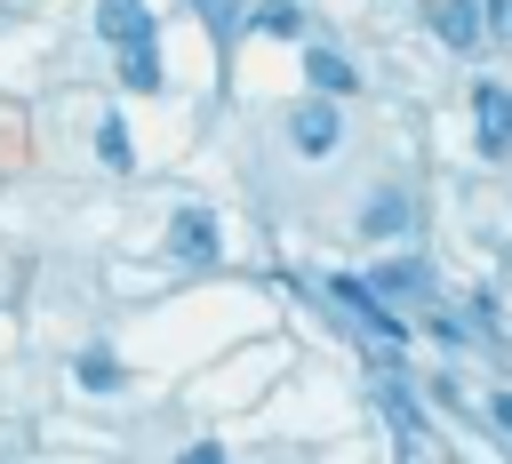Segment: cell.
<instances>
[{
  "label": "cell",
  "instance_id": "obj_1",
  "mask_svg": "<svg viewBox=\"0 0 512 464\" xmlns=\"http://www.w3.org/2000/svg\"><path fill=\"white\" fill-rule=\"evenodd\" d=\"M472 136H480V152H488V160H504V152H512V88H496V80H480V88H472Z\"/></svg>",
  "mask_w": 512,
  "mask_h": 464
},
{
  "label": "cell",
  "instance_id": "obj_2",
  "mask_svg": "<svg viewBox=\"0 0 512 464\" xmlns=\"http://www.w3.org/2000/svg\"><path fill=\"white\" fill-rule=\"evenodd\" d=\"M96 32H104L112 48H152V8H144V0H104V8H96Z\"/></svg>",
  "mask_w": 512,
  "mask_h": 464
},
{
  "label": "cell",
  "instance_id": "obj_3",
  "mask_svg": "<svg viewBox=\"0 0 512 464\" xmlns=\"http://www.w3.org/2000/svg\"><path fill=\"white\" fill-rule=\"evenodd\" d=\"M288 128H296V144H304V152H312V160H320V152H328V144H336V104H328V96H304V104H296V120H288Z\"/></svg>",
  "mask_w": 512,
  "mask_h": 464
},
{
  "label": "cell",
  "instance_id": "obj_4",
  "mask_svg": "<svg viewBox=\"0 0 512 464\" xmlns=\"http://www.w3.org/2000/svg\"><path fill=\"white\" fill-rule=\"evenodd\" d=\"M168 248H176L184 264H200V256H216V224H208V208H184V216L168 224Z\"/></svg>",
  "mask_w": 512,
  "mask_h": 464
},
{
  "label": "cell",
  "instance_id": "obj_5",
  "mask_svg": "<svg viewBox=\"0 0 512 464\" xmlns=\"http://www.w3.org/2000/svg\"><path fill=\"white\" fill-rule=\"evenodd\" d=\"M432 24H440V40H448V48H480V8H472V0H440V8H432Z\"/></svg>",
  "mask_w": 512,
  "mask_h": 464
},
{
  "label": "cell",
  "instance_id": "obj_6",
  "mask_svg": "<svg viewBox=\"0 0 512 464\" xmlns=\"http://www.w3.org/2000/svg\"><path fill=\"white\" fill-rule=\"evenodd\" d=\"M304 72H312V88H320V96H352V88H360V72H352L336 48H312V56H304Z\"/></svg>",
  "mask_w": 512,
  "mask_h": 464
},
{
  "label": "cell",
  "instance_id": "obj_7",
  "mask_svg": "<svg viewBox=\"0 0 512 464\" xmlns=\"http://www.w3.org/2000/svg\"><path fill=\"white\" fill-rule=\"evenodd\" d=\"M328 296H336V304H352V312H360L368 328H384V336H400V320H392V312H384V304H376V296H368V288H360L352 272H344V280H328Z\"/></svg>",
  "mask_w": 512,
  "mask_h": 464
},
{
  "label": "cell",
  "instance_id": "obj_8",
  "mask_svg": "<svg viewBox=\"0 0 512 464\" xmlns=\"http://www.w3.org/2000/svg\"><path fill=\"white\" fill-rule=\"evenodd\" d=\"M72 376H80L88 392H120V384H128V368H120L112 352H80V360H72Z\"/></svg>",
  "mask_w": 512,
  "mask_h": 464
},
{
  "label": "cell",
  "instance_id": "obj_9",
  "mask_svg": "<svg viewBox=\"0 0 512 464\" xmlns=\"http://www.w3.org/2000/svg\"><path fill=\"white\" fill-rule=\"evenodd\" d=\"M256 32H272V40H296V32H304V8H296V0H264V8H256Z\"/></svg>",
  "mask_w": 512,
  "mask_h": 464
},
{
  "label": "cell",
  "instance_id": "obj_10",
  "mask_svg": "<svg viewBox=\"0 0 512 464\" xmlns=\"http://www.w3.org/2000/svg\"><path fill=\"white\" fill-rule=\"evenodd\" d=\"M376 288H384V296H424V264H408V256H392V264L376 272Z\"/></svg>",
  "mask_w": 512,
  "mask_h": 464
},
{
  "label": "cell",
  "instance_id": "obj_11",
  "mask_svg": "<svg viewBox=\"0 0 512 464\" xmlns=\"http://www.w3.org/2000/svg\"><path fill=\"white\" fill-rule=\"evenodd\" d=\"M120 80L128 88H160V56L152 48H120Z\"/></svg>",
  "mask_w": 512,
  "mask_h": 464
},
{
  "label": "cell",
  "instance_id": "obj_12",
  "mask_svg": "<svg viewBox=\"0 0 512 464\" xmlns=\"http://www.w3.org/2000/svg\"><path fill=\"white\" fill-rule=\"evenodd\" d=\"M96 144H104V160H112V168H128V128H120V120H104V128H96Z\"/></svg>",
  "mask_w": 512,
  "mask_h": 464
},
{
  "label": "cell",
  "instance_id": "obj_13",
  "mask_svg": "<svg viewBox=\"0 0 512 464\" xmlns=\"http://www.w3.org/2000/svg\"><path fill=\"white\" fill-rule=\"evenodd\" d=\"M400 216H408L400 200H376V208H368V232H400Z\"/></svg>",
  "mask_w": 512,
  "mask_h": 464
},
{
  "label": "cell",
  "instance_id": "obj_14",
  "mask_svg": "<svg viewBox=\"0 0 512 464\" xmlns=\"http://www.w3.org/2000/svg\"><path fill=\"white\" fill-rule=\"evenodd\" d=\"M488 32H496V40L512 48V0H488Z\"/></svg>",
  "mask_w": 512,
  "mask_h": 464
},
{
  "label": "cell",
  "instance_id": "obj_15",
  "mask_svg": "<svg viewBox=\"0 0 512 464\" xmlns=\"http://www.w3.org/2000/svg\"><path fill=\"white\" fill-rule=\"evenodd\" d=\"M176 464H224V448H216V440H200V448H184Z\"/></svg>",
  "mask_w": 512,
  "mask_h": 464
},
{
  "label": "cell",
  "instance_id": "obj_16",
  "mask_svg": "<svg viewBox=\"0 0 512 464\" xmlns=\"http://www.w3.org/2000/svg\"><path fill=\"white\" fill-rule=\"evenodd\" d=\"M488 416H496V424L512 432V392H496V400H488Z\"/></svg>",
  "mask_w": 512,
  "mask_h": 464
}]
</instances>
